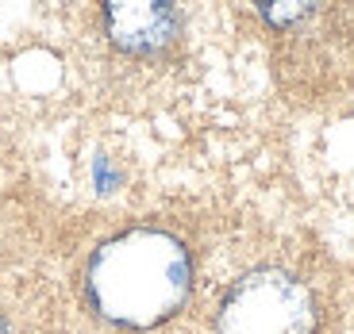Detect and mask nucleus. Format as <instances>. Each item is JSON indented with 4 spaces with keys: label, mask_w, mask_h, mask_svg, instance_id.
Returning a JSON list of instances; mask_svg holds the SVG:
<instances>
[{
    "label": "nucleus",
    "mask_w": 354,
    "mask_h": 334,
    "mask_svg": "<svg viewBox=\"0 0 354 334\" xmlns=\"http://www.w3.org/2000/svg\"><path fill=\"white\" fill-rule=\"evenodd\" d=\"M193 257L185 242L158 227H131L100 242L85 269L88 308L127 331H151L185 308Z\"/></svg>",
    "instance_id": "1"
},
{
    "label": "nucleus",
    "mask_w": 354,
    "mask_h": 334,
    "mask_svg": "<svg viewBox=\"0 0 354 334\" xmlns=\"http://www.w3.org/2000/svg\"><path fill=\"white\" fill-rule=\"evenodd\" d=\"M0 334H12V323H8L4 315H0Z\"/></svg>",
    "instance_id": "5"
},
{
    "label": "nucleus",
    "mask_w": 354,
    "mask_h": 334,
    "mask_svg": "<svg viewBox=\"0 0 354 334\" xmlns=\"http://www.w3.org/2000/svg\"><path fill=\"white\" fill-rule=\"evenodd\" d=\"M104 31L124 54H158L181 35V12L162 0L104 4Z\"/></svg>",
    "instance_id": "3"
},
{
    "label": "nucleus",
    "mask_w": 354,
    "mask_h": 334,
    "mask_svg": "<svg viewBox=\"0 0 354 334\" xmlns=\"http://www.w3.org/2000/svg\"><path fill=\"white\" fill-rule=\"evenodd\" d=\"M220 334H316L319 296L297 273L262 265L227 288L216 311Z\"/></svg>",
    "instance_id": "2"
},
{
    "label": "nucleus",
    "mask_w": 354,
    "mask_h": 334,
    "mask_svg": "<svg viewBox=\"0 0 354 334\" xmlns=\"http://www.w3.org/2000/svg\"><path fill=\"white\" fill-rule=\"evenodd\" d=\"M93 185H97L100 193H112V188L120 185V173L112 169V161H108V158H97V161H93Z\"/></svg>",
    "instance_id": "4"
}]
</instances>
